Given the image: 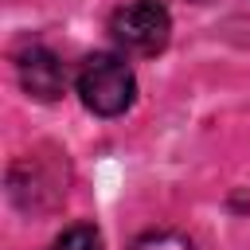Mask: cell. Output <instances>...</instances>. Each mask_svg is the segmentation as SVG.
<instances>
[{
    "label": "cell",
    "instance_id": "1",
    "mask_svg": "<svg viewBox=\"0 0 250 250\" xmlns=\"http://www.w3.org/2000/svg\"><path fill=\"white\" fill-rule=\"evenodd\" d=\"M78 94H82L86 109H94L102 117H113V113H125L133 105L137 78H133L125 59H117V55H90L78 66Z\"/></svg>",
    "mask_w": 250,
    "mask_h": 250
},
{
    "label": "cell",
    "instance_id": "2",
    "mask_svg": "<svg viewBox=\"0 0 250 250\" xmlns=\"http://www.w3.org/2000/svg\"><path fill=\"white\" fill-rule=\"evenodd\" d=\"M168 31H172V20L160 0H133V4L117 8L109 20L113 43L133 55H156L168 43Z\"/></svg>",
    "mask_w": 250,
    "mask_h": 250
},
{
    "label": "cell",
    "instance_id": "3",
    "mask_svg": "<svg viewBox=\"0 0 250 250\" xmlns=\"http://www.w3.org/2000/svg\"><path fill=\"white\" fill-rule=\"evenodd\" d=\"M20 82L31 98L39 102H55L66 86V70L59 62V55H51L47 47H31L20 55Z\"/></svg>",
    "mask_w": 250,
    "mask_h": 250
},
{
    "label": "cell",
    "instance_id": "4",
    "mask_svg": "<svg viewBox=\"0 0 250 250\" xmlns=\"http://www.w3.org/2000/svg\"><path fill=\"white\" fill-rule=\"evenodd\" d=\"M47 250H102V234L94 230V227H86V223H78V227H70V230H62Z\"/></svg>",
    "mask_w": 250,
    "mask_h": 250
},
{
    "label": "cell",
    "instance_id": "5",
    "mask_svg": "<svg viewBox=\"0 0 250 250\" xmlns=\"http://www.w3.org/2000/svg\"><path fill=\"white\" fill-rule=\"evenodd\" d=\"M133 250H191V242L184 234H176V230H152V234L137 238Z\"/></svg>",
    "mask_w": 250,
    "mask_h": 250
}]
</instances>
